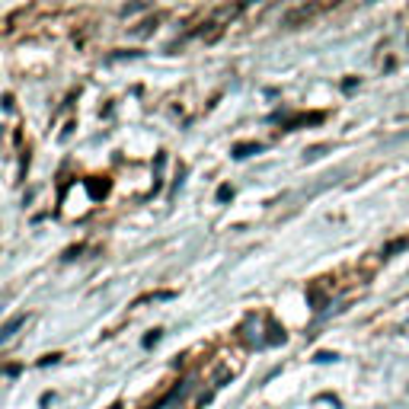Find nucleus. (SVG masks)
Wrapping results in <instances>:
<instances>
[{
	"label": "nucleus",
	"mask_w": 409,
	"mask_h": 409,
	"mask_svg": "<svg viewBox=\"0 0 409 409\" xmlns=\"http://www.w3.org/2000/svg\"><path fill=\"white\" fill-rule=\"evenodd\" d=\"M23 320H26V317H16V320H13V323H7L4 329H0V342H4V339H10V336L16 333V329H20V326H23Z\"/></svg>",
	"instance_id": "nucleus-1"
}]
</instances>
